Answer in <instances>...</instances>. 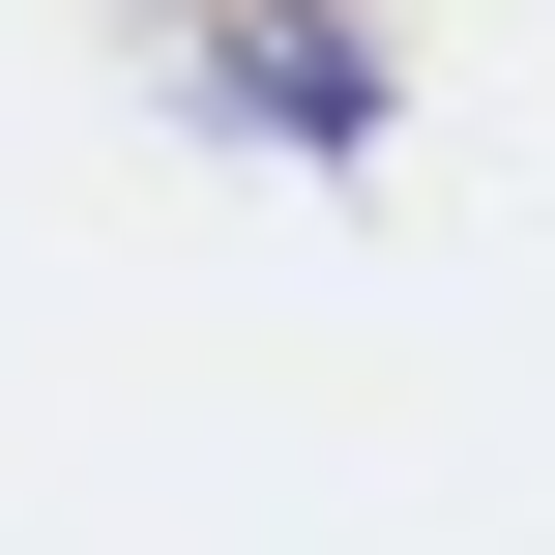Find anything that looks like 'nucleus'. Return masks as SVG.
<instances>
[{
  "instance_id": "nucleus-1",
  "label": "nucleus",
  "mask_w": 555,
  "mask_h": 555,
  "mask_svg": "<svg viewBox=\"0 0 555 555\" xmlns=\"http://www.w3.org/2000/svg\"><path fill=\"white\" fill-rule=\"evenodd\" d=\"M205 88H234V117H293V146H351V117H380V59H351L322 0H205Z\"/></svg>"
}]
</instances>
